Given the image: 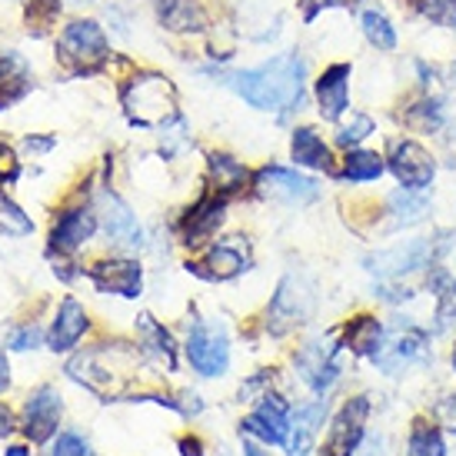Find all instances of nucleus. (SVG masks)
Returning <instances> with one entry per match:
<instances>
[{
  "label": "nucleus",
  "mask_w": 456,
  "mask_h": 456,
  "mask_svg": "<svg viewBox=\"0 0 456 456\" xmlns=\"http://www.w3.org/2000/svg\"><path fill=\"white\" fill-rule=\"evenodd\" d=\"M140 367H143V350L137 343L114 340L70 356L67 377L101 403H130V396L140 393Z\"/></svg>",
  "instance_id": "nucleus-1"
},
{
  "label": "nucleus",
  "mask_w": 456,
  "mask_h": 456,
  "mask_svg": "<svg viewBox=\"0 0 456 456\" xmlns=\"http://www.w3.org/2000/svg\"><path fill=\"white\" fill-rule=\"evenodd\" d=\"M227 84L256 110H293L304 97V61L297 53H280L254 70L230 74Z\"/></svg>",
  "instance_id": "nucleus-2"
},
{
  "label": "nucleus",
  "mask_w": 456,
  "mask_h": 456,
  "mask_svg": "<svg viewBox=\"0 0 456 456\" xmlns=\"http://www.w3.org/2000/svg\"><path fill=\"white\" fill-rule=\"evenodd\" d=\"M444 237L446 233H436V237H417V240H400L393 243V247H383L377 254L363 256V270H367L370 277H377V283L427 273L450 250V240H444Z\"/></svg>",
  "instance_id": "nucleus-3"
},
{
  "label": "nucleus",
  "mask_w": 456,
  "mask_h": 456,
  "mask_svg": "<svg viewBox=\"0 0 456 456\" xmlns=\"http://www.w3.org/2000/svg\"><path fill=\"white\" fill-rule=\"evenodd\" d=\"M370 363L380 370L383 377H393V380L413 373L417 367H427V363H433L430 330L419 327L417 320L410 317H396L387 327V337H383L380 350Z\"/></svg>",
  "instance_id": "nucleus-4"
},
{
  "label": "nucleus",
  "mask_w": 456,
  "mask_h": 456,
  "mask_svg": "<svg viewBox=\"0 0 456 456\" xmlns=\"http://www.w3.org/2000/svg\"><path fill=\"white\" fill-rule=\"evenodd\" d=\"M120 101H124L130 124H137V127H167V124L180 120L177 87L164 74L147 70V74L130 77L120 90Z\"/></svg>",
  "instance_id": "nucleus-5"
},
{
  "label": "nucleus",
  "mask_w": 456,
  "mask_h": 456,
  "mask_svg": "<svg viewBox=\"0 0 456 456\" xmlns=\"http://www.w3.org/2000/svg\"><path fill=\"white\" fill-rule=\"evenodd\" d=\"M343 356L346 350L340 346L337 330L330 333H317L293 354V370L304 383L310 396H330V390L343 380Z\"/></svg>",
  "instance_id": "nucleus-6"
},
{
  "label": "nucleus",
  "mask_w": 456,
  "mask_h": 456,
  "mask_svg": "<svg viewBox=\"0 0 456 456\" xmlns=\"http://www.w3.org/2000/svg\"><path fill=\"white\" fill-rule=\"evenodd\" d=\"M317 314V290L304 273H287L277 283L264 314V330L270 337H287L293 330L306 327Z\"/></svg>",
  "instance_id": "nucleus-7"
},
{
  "label": "nucleus",
  "mask_w": 456,
  "mask_h": 456,
  "mask_svg": "<svg viewBox=\"0 0 456 456\" xmlns=\"http://www.w3.org/2000/svg\"><path fill=\"white\" fill-rule=\"evenodd\" d=\"M370 417H373V396L370 393H350L330 413L317 456H354L370 436Z\"/></svg>",
  "instance_id": "nucleus-8"
},
{
  "label": "nucleus",
  "mask_w": 456,
  "mask_h": 456,
  "mask_svg": "<svg viewBox=\"0 0 456 456\" xmlns=\"http://www.w3.org/2000/svg\"><path fill=\"white\" fill-rule=\"evenodd\" d=\"M183 356L197 377L220 380L230 373V337L216 320H193L183 340Z\"/></svg>",
  "instance_id": "nucleus-9"
},
{
  "label": "nucleus",
  "mask_w": 456,
  "mask_h": 456,
  "mask_svg": "<svg viewBox=\"0 0 456 456\" xmlns=\"http://www.w3.org/2000/svg\"><path fill=\"white\" fill-rule=\"evenodd\" d=\"M57 57L70 74H94L107 64L110 44L97 20H74L57 37Z\"/></svg>",
  "instance_id": "nucleus-10"
},
{
  "label": "nucleus",
  "mask_w": 456,
  "mask_h": 456,
  "mask_svg": "<svg viewBox=\"0 0 456 456\" xmlns=\"http://www.w3.org/2000/svg\"><path fill=\"white\" fill-rule=\"evenodd\" d=\"M290 419H293V403L280 390H270V393H264L254 403V410L240 419V436L264 444L266 450H270V446H280V450H283L287 433H290Z\"/></svg>",
  "instance_id": "nucleus-11"
},
{
  "label": "nucleus",
  "mask_w": 456,
  "mask_h": 456,
  "mask_svg": "<svg viewBox=\"0 0 456 456\" xmlns=\"http://www.w3.org/2000/svg\"><path fill=\"white\" fill-rule=\"evenodd\" d=\"M61 419H64V396L51 383H40L27 393L24 406H20V433L27 444L44 446L51 444L61 433Z\"/></svg>",
  "instance_id": "nucleus-12"
},
{
  "label": "nucleus",
  "mask_w": 456,
  "mask_h": 456,
  "mask_svg": "<svg viewBox=\"0 0 456 456\" xmlns=\"http://www.w3.org/2000/svg\"><path fill=\"white\" fill-rule=\"evenodd\" d=\"M250 264H254L250 243H243V237H230V240L203 247L200 260H187V273H197L200 280H210V283H227V280H237L240 273H247Z\"/></svg>",
  "instance_id": "nucleus-13"
},
{
  "label": "nucleus",
  "mask_w": 456,
  "mask_h": 456,
  "mask_svg": "<svg viewBox=\"0 0 456 456\" xmlns=\"http://www.w3.org/2000/svg\"><path fill=\"white\" fill-rule=\"evenodd\" d=\"M333 413L330 396H310L306 403L293 406L290 433L283 444V456H317V446L323 440L327 419Z\"/></svg>",
  "instance_id": "nucleus-14"
},
{
  "label": "nucleus",
  "mask_w": 456,
  "mask_h": 456,
  "mask_svg": "<svg viewBox=\"0 0 456 456\" xmlns=\"http://www.w3.org/2000/svg\"><path fill=\"white\" fill-rule=\"evenodd\" d=\"M97 224L103 227L107 240L117 243L120 250H140L143 247V227H140L137 214L130 210V203L114 193L110 187L97 191Z\"/></svg>",
  "instance_id": "nucleus-15"
},
{
  "label": "nucleus",
  "mask_w": 456,
  "mask_h": 456,
  "mask_svg": "<svg viewBox=\"0 0 456 456\" xmlns=\"http://www.w3.org/2000/svg\"><path fill=\"white\" fill-rule=\"evenodd\" d=\"M254 191L266 200H280L287 207H306L320 197V187L314 177H306L290 167H264L254 174Z\"/></svg>",
  "instance_id": "nucleus-16"
},
{
  "label": "nucleus",
  "mask_w": 456,
  "mask_h": 456,
  "mask_svg": "<svg viewBox=\"0 0 456 456\" xmlns=\"http://www.w3.org/2000/svg\"><path fill=\"white\" fill-rule=\"evenodd\" d=\"M387 167L396 177V183L406 191H430L433 177H436L433 153L417 140H393L390 153H387Z\"/></svg>",
  "instance_id": "nucleus-17"
},
{
  "label": "nucleus",
  "mask_w": 456,
  "mask_h": 456,
  "mask_svg": "<svg viewBox=\"0 0 456 456\" xmlns=\"http://www.w3.org/2000/svg\"><path fill=\"white\" fill-rule=\"evenodd\" d=\"M87 277L97 287V293H110L124 300H137L143 293V266L130 256H103L87 266Z\"/></svg>",
  "instance_id": "nucleus-18"
},
{
  "label": "nucleus",
  "mask_w": 456,
  "mask_h": 456,
  "mask_svg": "<svg viewBox=\"0 0 456 456\" xmlns=\"http://www.w3.org/2000/svg\"><path fill=\"white\" fill-rule=\"evenodd\" d=\"M227 203H230V197H220V193H214V191L203 193L200 200L183 214V220H180V243L191 247V250L207 247V240L220 230L224 216H227Z\"/></svg>",
  "instance_id": "nucleus-19"
},
{
  "label": "nucleus",
  "mask_w": 456,
  "mask_h": 456,
  "mask_svg": "<svg viewBox=\"0 0 456 456\" xmlns=\"http://www.w3.org/2000/svg\"><path fill=\"white\" fill-rule=\"evenodd\" d=\"M90 330V314L87 306L80 304L77 297H64L57 314H53V323L47 330V350L51 354H70L77 343L87 337Z\"/></svg>",
  "instance_id": "nucleus-20"
},
{
  "label": "nucleus",
  "mask_w": 456,
  "mask_h": 456,
  "mask_svg": "<svg viewBox=\"0 0 456 456\" xmlns=\"http://www.w3.org/2000/svg\"><path fill=\"white\" fill-rule=\"evenodd\" d=\"M97 210L94 207H70L53 220L51 227V250L57 254H77L80 247H87L90 237L97 233Z\"/></svg>",
  "instance_id": "nucleus-21"
},
{
  "label": "nucleus",
  "mask_w": 456,
  "mask_h": 456,
  "mask_svg": "<svg viewBox=\"0 0 456 456\" xmlns=\"http://www.w3.org/2000/svg\"><path fill=\"white\" fill-rule=\"evenodd\" d=\"M137 343L147 360H153L157 367H164L167 373H177L180 367L177 340H174V333L153 317V314H140L137 317Z\"/></svg>",
  "instance_id": "nucleus-22"
},
{
  "label": "nucleus",
  "mask_w": 456,
  "mask_h": 456,
  "mask_svg": "<svg viewBox=\"0 0 456 456\" xmlns=\"http://www.w3.org/2000/svg\"><path fill=\"white\" fill-rule=\"evenodd\" d=\"M337 337H340V346L350 356L373 360L377 350H380L383 337H387V323L380 317H373V314H356V317H350L337 330Z\"/></svg>",
  "instance_id": "nucleus-23"
},
{
  "label": "nucleus",
  "mask_w": 456,
  "mask_h": 456,
  "mask_svg": "<svg viewBox=\"0 0 456 456\" xmlns=\"http://www.w3.org/2000/svg\"><path fill=\"white\" fill-rule=\"evenodd\" d=\"M317 103L323 120H340L350 110V64H333L320 74Z\"/></svg>",
  "instance_id": "nucleus-24"
},
{
  "label": "nucleus",
  "mask_w": 456,
  "mask_h": 456,
  "mask_svg": "<svg viewBox=\"0 0 456 456\" xmlns=\"http://www.w3.org/2000/svg\"><path fill=\"white\" fill-rule=\"evenodd\" d=\"M403 456H450V440H446L444 423L430 413H417L406 427Z\"/></svg>",
  "instance_id": "nucleus-25"
},
{
  "label": "nucleus",
  "mask_w": 456,
  "mask_h": 456,
  "mask_svg": "<svg viewBox=\"0 0 456 456\" xmlns=\"http://www.w3.org/2000/svg\"><path fill=\"white\" fill-rule=\"evenodd\" d=\"M433 203L427 197V191H393L387 197V216H390V227L393 230H406V227H417L430 216Z\"/></svg>",
  "instance_id": "nucleus-26"
},
{
  "label": "nucleus",
  "mask_w": 456,
  "mask_h": 456,
  "mask_svg": "<svg viewBox=\"0 0 456 456\" xmlns=\"http://www.w3.org/2000/svg\"><path fill=\"white\" fill-rule=\"evenodd\" d=\"M207 174H210L214 193H220V197H233V193L254 187L250 170H247L237 157H230V153H210V157H207Z\"/></svg>",
  "instance_id": "nucleus-27"
},
{
  "label": "nucleus",
  "mask_w": 456,
  "mask_h": 456,
  "mask_svg": "<svg viewBox=\"0 0 456 456\" xmlns=\"http://www.w3.org/2000/svg\"><path fill=\"white\" fill-rule=\"evenodd\" d=\"M290 157L297 167H306V170H323V174H333V157H330V147L323 143L314 127H297L290 137Z\"/></svg>",
  "instance_id": "nucleus-28"
},
{
  "label": "nucleus",
  "mask_w": 456,
  "mask_h": 456,
  "mask_svg": "<svg viewBox=\"0 0 456 456\" xmlns=\"http://www.w3.org/2000/svg\"><path fill=\"white\" fill-rule=\"evenodd\" d=\"M30 90V64L17 51L0 53V110H7Z\"/></svg>",
  "instance_id": "nucleus-29"
},
{
  "label": "nucleus",
  "mask_w": 456,
  "mask_h": 456,
  "mask_svg": "<svg viewBox=\"0 0 456 456\" xmlns=\"http://www.w3.org/2000/svg\"><path fill=\"white\" fill-rule=\"evenodd\" d=\"M157 13H160V24L174 34H197L207 27V13L197 0H153Z\"/></svg>",
  "instance_id": "nucleus-30"
},
{
  "label": "nucleus",
  "mask_w": 456,
  "mask_h": 456,
  "mask_svg": "<svg viewBox=\"0 0 456 456\" xmlns=\"http://www.w3.org/2000/svg\"><path fill=\"white\" fill-rule=\"evenodd\" d=\"M383 170H387V164H383L380 153L350 151L346 157H343L340 170H333V177L346 180V183H373V180L383 177Z\"/></svg>",
  "instance_id": "nucleus-31"
},
{
  "label": "nucleus",
  "mask_w": 456,
  "mask_h": 456,
  "mask_svg": "<svg viewBox=\"0 0 456 456\" xmlns=\"http://www.w3.org/2000/svg\"><path fill=\"white\" fill-rule=\"evenodd\" d=\"M403 124L413 134H440L446 127V114H444V101L436 97H427V101L413 103L403 114Z\"/></svg>",
  "instance_id": "nucleus-32"
},
{
  "label": "nucleus",
  "mask_w": 456,
  "mask_h": 456,
  "mask_svg": "<svg viewBox=\"0 0 456 456\" xmlns=\"http://www.w3.org/2000/svg\"><path fill=\"white\" fill-rule=\"evenodd\" d=\"M363 34H367L370 44H373L377 51H383V53H390L393 47H396V30H393L390 20H387L380 11L363 13Z\"/></svg>",
  "instance_id": "nucleus-33"
},
{
  "label": "nucleus",
  "mask_w": 456,
  "mask_h": 456,
  "mask_svg": "<svg viewBox=\"0 0 456 456\" xmlns=\"http://www.w3.org/2000/svg\"><path fill=\"white\" fill-rule=\"evenodd\" d=\"M373 130H377L373 117L354 110V114H350V120H346V124H340V130H337V143H340V147H350V151H356V143H363Z\"/></svg>",
  "instance_id": "nucleus-34"
},
{
  "label": "nucleus",
  "mask_w": 456,
  "mask_h": 456,
  "mask_svg": "<svg viewBox=\"0 0 456 456\" xmlns=\"http://www.w3.org/2000/svg\"><path fill=\"white\" fill-rule=\"evenodd\" d=\"M47 456H94V450H90V440L84 436V433L61 430L51 440V450H47Z\"/></svg>",
  "instance_id": "nucleus-35"
},
{
  "label": "nucleus",
  "mask_w": 456,
  "mask_h": 456,
  "mask_svg": "<svg viewBox=\"0 0 456 456\" xmlns=\"http://www.w3.org/2000/svg\"><path fill=\"white\" fill-rule=\"evenodd\" d=\"M0 230L11 233V237H27V233L34 230V224H30V216H27L17 203L7 200V197H0Z\"/></svg>",
  "instance_id": "nucleus-36"
},
{
  "label": "nucleus",
  "mask_w": 456,
  "mask_h": 456,
  "mask_svg": "<svg viewBox=\"0 0 456 456\" xmlns=\"http://www.w3.org/2000/svg\"><path fill=\"white\" fill-rule=\"evenodd\" d=\"M413 7L433 24L456 27V0H413Z\"/></svg>",
  "instance_id": "nucleus-37"
},
{
  "label": "nucleus",
  "mask_w": 456,
  "mask_h": 456,
  "mask_svg": "<svg viewBox=\"0 0 456 456\" xmlns=\"http://www.w3.org/2000/svg\"><path fill=\"white\" fill-rule=\"evenodd\" d=\"M57 13H61L57 0H30L27 4V24L34 27V34H44L57 20Z\"/></svg>",
  "instance_id": "nucleus-38"
},
{
  "label": "nucleus",
  "mask_w": 456,
  "mask_h": 456,
  "mask_svg": "<svg viewBox=\"0 0 456 456\" xmlns=\"http://www.w3.org/2000/svg\"><path fill=\"white\" fill-rule=\"evenodd\" d=\"M40 343H47L44 330L37 323H24V327H13L11 337H7V346L17 350V354H27V350H37Z\"/></svg>",
  "instance_id": "nucleus-39"
},
{
  "label": "nucleus",
  "mask_w": 456,
  "mask_h": 456,
  "mask_svg": "<svg viewBox=\"0 0 456 456\" xmlns=\"http://www.w3.org/2000/svg\"><path fill=\"white\" fill-rule=\"evenodd\" d=\"M270 390H273V370H260V373H254L250 380H243L237 400H240V403H256V400Z\"/></svg>",
  "instance_id": "nucleus-40"
},
{
  "label": "nucleus",
  "mask_w": 456,
  "mask_h": 456,
  "mask_svg": "<svg viewBox=\"0 0 456 456\" xmlns=\"http://www.w3.org/2000/svg\"><path fill=\"white\" fill-rule=\"evenodd\" d=\"M450 327H456V277L436 297V330H450Z\"/></svg>",
  "instance_id": "nucleus-41"
},
{
  "label": "nucleus",
  "mask_w": 456,
  "mask_h": 456,
  "mask_svg": "<svg viewBox=\"0 0 456 456\" xmlns=\"http://www.w3.org/2000/svg\"><path fill=\"white\" fill-rule=\"evenodd\" d=\"M177 453L180 456H207V444H203L200 433L187 430L177 436Z\"/></svg>",
  "instance_id": "nucleus-42"
},
{
  "label": "nucleus",
  "mask_w": 456,
  "mask_h": 456,
  "mask_svg": "<svg viewBox=\"0 0 456 456\" xmlns=\"http://www.w3.org/2000/svg\"><path fill=\"white\" fill-rule=\"evenodd\" d=\"M17 174H20L17 157H13V151L7 147V143H0V180L11 183V180H17Z\"/></svg>",
  "instance_id": "nucleus-43"
},
{
  "label": "nucleus",
  "mask_w": 456,
  "mask_h": 456,
  "mask_svg": "<svg viewBox=\"0 0 456 456\" xmlns=\"http://www.w3.org/2000/svg\"><path fill=\"white\" fill-rule=\"evenodd\" d=\"M354 456H390L387 436H383V433H370L367 440H363V446H360Z\"/></svg>",
  "instance_id": "nucleus-44"
},
{
  "label": "nucleus",
  "mask_w": 456,
  "mask_h": 456,
  "mask_svg": "<svg viewBox=\"0 0 456 456\" xmlns=\"http://www.w3.org/2000/svg\"><path fill=\"white\" fill-rule=\"evenodd\" d=\"M20 430V417H13V410L0 400V440H7L11 433Z\"/></svg>",
  "instance_id": "nucleus-45"
},
{
  "label": "nucleus",
  "mask_w": 456,
  "mask_h": 456,
  "mask_svg": "<svg viewBox=\"0 0 456 456\" xmlns=\"http://www.w3.org/2000/svg\"><path fill=\"white\" fill-rule=\"evenodd\" d=\"M350 4H356V0H310V7H306V17H314V13L323 11V7H350Z\"/></svg>",
  "instance_id": "nucleus-46"
},
{
  "label": "nucleus",
  "mask_w": 456,
  "mask_h": 456,
  "mask_svg": "<svg viewBox=\"0 0 456 456\" xmlns=\"http://www.w3.org/2000/svg\"><path fill=\"white\" fill-rule=\"evenodd\" d=\"M11 390V360H7V354L0 350V396Z\"/></svg>",
  "instance_id": "nucleus-47"
},
{
  "label": "nucleus",
  "mask_w": 456,
  "mask_h": 456,
  "mask_svg": "<svg viewBox=\"0 0 456 456\" xmlns=\"http://www.w3.org/2000/svg\"><path fill=\"white\" fill-rule=\"evenodd\" d=\"M240 456H270V453H266L264 444H256V440H247V436H240Z\"/></svg>",
  "instance_id": "nucleus-48"
},
{
  "label": "nucleus",
  "mask_w": 456,
  "mask_h": 456,
  "mask_svg": "<svg viewBox=\"0 0 456 456\" xmlns=\"http://www.w3.org/2000/svg\"><path fill=\"white\" fill-rule=\"evenodd\" d=\"M24 147H27V151L44 153V151H51V147H53V137H27V140H24Z\"/></svg>",
  "instance_id": "nucleus-49"
},
{
  "label": "nucleus",
  "mask_w": 456,
  "mask_h": 456,
  "mask_svg": "<svg viewBox=\"0 0 456 456\" xmlns=\"http://www.w3.org/2000/svg\"><path fill=\"white\" fill-rule=\"evenodd\" d=\"M30 446H34V444H27V440H24V444H11L7 450H4V456H34V453H30Z\"/></svg>",
  "instance_id": "nucleus-50"
},
{
  "label": "nucleus",
  "mask_w": 456,
  "mask_h": 456,
  "mask_svg": "<svg viewBox=\"0 0 456 456\" xmlns=\"http://www.w3.org/2000/svg\"><path fill=\"white\" fill-rule=\"evenodd\" d=\"M446 151H450V157H453V160H450V167H456V127H453V134L446 137Z\"/></svg>",
  "instance_id": "nucleus-51"
},
{
  "label": "nucleus",
  "mask_w": 456,
  "mask_h": 456,
  "mask_svg": "<svg viewBox=\"0 0 456 456\" xmlns=\"http://www.w3.org/2000/svg\"><path fill=\"white\" fill-rule=\"evenodd\" d=\"M450 367H453V373H456V343H453V350H450Z\"/></svg>",
  "instance_id": "nucleus-52"
}]
</instances>
